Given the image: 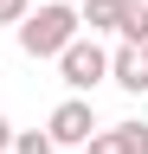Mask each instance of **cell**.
Returning <instances> with one entry per match:
<instances>
[{
    "label": "cell",
    "instance_id": "1",
    "mask_svg": "<svg viewBox=\"0 0 148 154\" xmlns=\"http://www.w3.org/2000/svg\"><path fill=\"white\" fill-rule=\"evenodd\" d=\"M71 38H77V7H65V0H52V7L20 19V51L26 58H58Z\"/></svg>",
    "mask_w": 148,
    "mask_h": 154
},
{
    "label": "cell",
    "instance_id": "2",
    "mask_svg": "<svg viewBox=\"0 0 148 154\" xmlns=\"http://www.w3.org/2000/svg\"><path fill=\"white\" fill-rule=\"evenodd\" d=\"M103 77H109V51L97 45V38H84V32H77V38L58 51V84L84 96V90H97Z\"/></svg>",
    "mask_w": 148,
    "mask_h": 154
},
{
    "label": "cell",
    "instance_id": "3",
    "mask_svg": "<svg viewBox=\"0 0 148 154\" xmlns=\"http://www.w3.org/2000/svg\"><path fill=\"white\" fill-rule=\"evenodd\" d=\"M45 135H52L58 148H84L90 135H97V109H90L84 96H65V103L52 109V122H45Z\"/></svg>",
    "mask_w": 148,
    "mask_h": 154
},
{
    "label": "cell",
    "instance_id": "4",
    "mask_svg": "<svg viewBox=\"0 0 148 154\" xmlns=\"http://www.w3.org/2000/svg\"><path fill=\"white\" fill-rule=\"evenodd\" d=\"M109 77H116V90L142 96L148 90V45H116L109 51Z\"/></svg>",
    "mask_w": 148,
    "mask_h": 154
},
{
    "label": "cell",
    "instance_id": "5",
    "mask_svg": "<svg viewBox=\"0 0 148 154\" xmlns=\"http://www.w3.org/2000/svg\"><path fill=\"white\" fill-rule=\"evenodd\" d=\"M84 148H90V154H148V122H116V128H97Z\"/></svg>",
    "mask_w": 148,
    "mask_h": 154
},
{
    "label": "cell",
    "instance_id": "6",
    "mask_svg": "<svg viewBox=\"0 0 148 154\" xmlns=\"http://www.w3.org/2000/svg\"><path fill=\"white\" fill-rule=\"evenodd\" d=\"M122 7H129V0H84L77 26H90V32H116V19H122Z\"/></svg>",
    "mask_w": 148,
    "mask_h": 154
},
{
    "label": "cell",
    "instance_id": "7",
    "mask_svg": "<svg viewBox=\"0 0 148 154\" xmlns=\"http://www.w3.org/2000/svg\"><path fill=\"white\" fill-rule=\"evenodd\" d=\"M116 32H122V45H148V0H129L122 19H116Z\"/></svg>",
    "mask_w": 148,
    "mask_h": 154
},
{
    "label": "cell",
    "instance_id": "8",
    "mask_svg": "<svg viewBox=\"0 0 148 154\" xmlns=\"http://www.w3.org/2000/svg\"><path fill=\"white\" fill-rule=\"evenodd\" d=\"M7 154H58V141H52L45 128H13V148Z\"/></svg>",
    "mask_w": 148,
    "mask_h": 154
},
{
    "label": "cell",
    "instance_id": "9",
    "mask_svg": "<svg viewBox=\"0 0 148 154\" xmlns=\"http://www.w3.org/2000/svg\"><path fill=\"white\" fill-rule=\"evenodd\" d=\"M32 7H26V0H0V26H20V19H26Z\"/></svg>",
    "mask_w": 148,
    "mask_h": 154
},
{
    "label": "cell",
    "instance_id": "10",
    "mask_svg": "<svg viewBox=\"0 0 148 154\" xmlns=\"http://www.w3.org/2000/svg\"><path fill=\"white\" fill-rule=\"evenodd\" d=\"M7 148H13V122L0 116V154H7Z\"/></svg>",
    "mask_w": 148,
    "mask_h": 154
}]
</instances>
